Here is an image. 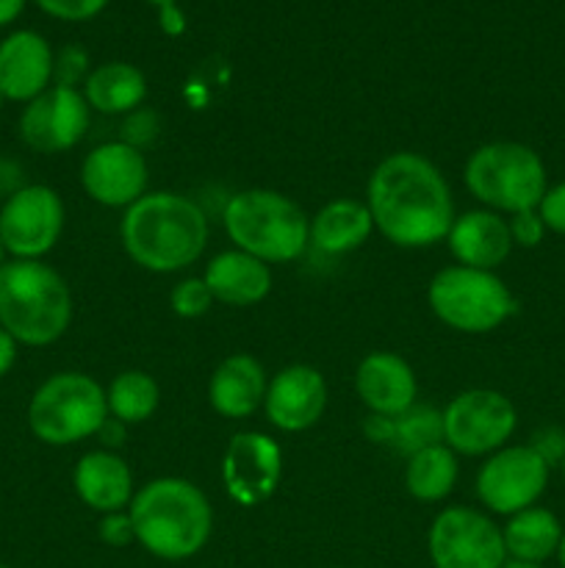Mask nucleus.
<instances>
[{"instance_id":"f257e3e1","label":"nucleus","mask_w":565,"mask_h":568,"mask_svg":"<svg viewBox=\"0 0 565 568\" xmlns=\"http://www.w3.org/2000/svg\"><path fill=\"white\" fill-rule=\"evenodd\" d=\"M374 231L404 250L432 247L449 236L454 197L443 172L427 155L399 150L386 155L366 186Z\"/></svg>"},{"instance_id":"f03ea898","label":"nucleus","mask_w":565,"mask_h":568,"mask_svg":"<svg viewBox=\"0 0 565 568\" xmlns=\"http://www.w3.org/2000/svg\"><path fill=\"white\" fill-rule=\"evenodd\" d=\"M120 239L133 264L170 275L192 266L205 253L208 216L192 197L147 192L122 214Z\"/></svg>"},{"instance_id":"7ed1b4c3","label":"nucleus","mask_w":565,"mask_h":568,"mask_svg":"<svg viewBox=\"0 0 565 568\" xmlns=\"http://www.w3.org/2000/svg\"><path fill=\"white\" fill-rule=\"evenodd\" d=\"M136 544L161 560H188L208 544L214 508L194 483L183 477H155L133 494L127 505Z\"/></svg>"},{"instance_id":"20e7f679","label":"nucleus","mask_w":565,"mask_h":568,"mask_svg":"<svg viewBox=\"0 0 565 568\" xmlns=\"http://www.w3.org/2000/svg\"><path fill=\"white\" fill-rule=\"evenodd\" d=\"M72 322V294L44 261L9 258L0 266V327L22 347H50Z\"/></svg>"},{"instance_id":"39448f33","label":"nucleus","mask_w":565,"mask_h":568,"mask_svg":"<svg viewBox=\"0 0 565 568\" xmlns=\"http://www.w3.org/2000/svg\"><path fill=\"white\" fill-rule=\"evenodd\" d=\"M227 239L264 264H291L310 244V216L275 189H244L222 214Z\"/></svg>"},{"instance_id":"423d86ee","label":"nucleus","mask_w":565,"mask_h":568,"mask_svg":"<svg viewBox=\"0 0 565 568\" xmlns=\"http://www.w3.org/2000/svg\"><path fill=\"white\" fill-rule=\"evenodd\" d=\"M465 189L482 209L513 216L537 209L548 189V170L541 153L524 142H487L469 155Z\"/></svg>"},{"instance_id":"0eeeda50","label":"nucleus","mask_w":565,"mask_h":568,"mask_svg":"<svg viewBox=\"0 0 565 568\" xmlns=\"http://www.w3.org/2000/svg\"><path fill=\"white\" fill-rule=\"evenodd\" d=\"M109 419L105 388L83 372H55L28 403V427L48 447H72L97 436Z\"/></svg>"},{"instance_id":"6e6552de","label":"nucleus","mask_w":565,"mask_h":568,"mask_svg":"<svg viewBox=\"0 0 565 568\" xmlns=\"http://www.w3.org/2000/svg\"><path fill=\"white\" fill-rule=\"evenodd\" d=\"M430 311L446 327L482 336L502 327L515 314V297L496 272L471 266H443L427 286Z\"/></svg>"},{"instance_id":"1a4fd4ad","label":"nucleus","mask_w":565,"mask_h":568,"mask_svg":"<svg viewBox=\"0 0 565 568\" xmlns=\"http://www.w3.org/2000/svg\"><path fill=\"white\" fill-rule=\"evenodd\" d=\"M443 416V444L454 455L487 458L507 447L518 427V410L507 394L496 388H469L449 399Z\"/></svg>"},{"instance_id":"9d476101","label":"nucleus","mask_w":565,"mask_h":568,"mask_svg":"<svg viewBox=\"0 0 565 568\" xmlns=\"http://www.w3.org/2000/svg\"><path fill=\"white\" fill-rule=\"evenodd\" d=\"M435 568H502L507 560L502 527L469 505L443 508L427 532Z\"/></svg>"},{"instance_id":"9b49d317","label":"nucleus","mask_w":565,"mask_h":568,"mask_svg":"<svg viewBox=\"0 0 565 568\" xmlns=\"http://www.w3.org/2000/svg\"><path fill=\"white\" fill-rule=\"evenodd\" d=\"M546 460L530 444H507L487 455L476 471V499L496 516H515L541 503L548 488Z\"/></svg>"},{"instance_id":"f8f14e48","label":"nucleus","mask_w":565,"mask_h":568,"mask_svg":"<svg viewBox=\"0 0 565 568\" xmlns=\"http://www.w3.org/2000/svg\"><path fill=\"white\" fill-rule=\"evenodd\" d=\"M64 200L44 183H31L0 205V242L17 261H42L64 233Z\"/></svg>"},{"instance_id":"ddd939ff","label":"nucleus","mask_w":565,"mask_h":568,"mask_svg":"<svg viewBox=\"0 0 565 568\" xmlns=\"http://www.w3.org/2000/svg\"><path fill=\"white\" fill-rule=\"evenodd\" d=\"M282 480V449L271 436L244 430L227 442L222 455V486L242 508H255L275 497Z\"/></svg>"},{"instance_id":"4468645a","label":"nucleus","mask_w":565,"mask_h":568,"mask_svg":"<svg viewBox=\"0 0 565 568\" xmlns=\"http://www.w3.org/2000/svg\"><path fill=\"white\" fill-rule=\"evenodd\" d=\"M89 103L83 92L66 87H50L20 114V139L33 153H66L83 139L89 128Z\"/></svg>"},{"instance_id":"2eb2a0df","label":"nucleus","mask_w":565,"mask_h":568,"mask_svg":"<svg viewBox=\"0 0 565 568\" xmlns=\"http://www.w3.org/2000/svg\"><path fill=\"white\" fill-rule=\"evenodd\" d=\"M150 166L138 148L127 142L97 144L81 164V186L105 209H131L147 194Z\"/></svg>"},{"instance_id":"dca6fc26","label":"nucleus","mask_w":565,"mask_h":568,"mask_svg":"<svg viewBox=\"0 0 565 568\" xmlns=\"http://www.w3.org/2000/svg\"><path fill=\"white\" fill-rule=\"evenodd\" d=\"M330 403V388L316 366L291 364L266 386L264 414L282 433H305L319 425Z\"/></svg>"},{"instance_id":"f3484780","label":"nucleus","mask_w":565,"mask_h":568,"mask_svg":"<svg viewBox=\"0 0 565 568\" xmlns=\"http://www.w3.org/2000/svg\"><path fill=\"white\" fill-rule=\"evenodd\" d=\"M53 50L37 31H14L0 42V98L31 103L53 87Z\"/></svg>"},{"instance_id":"a211bd4d","label":"nucleus","mask_w":565,"mask_h":568,"mask_svg":"<svg viewBox=\"0 0 565 568\" xmlns=\"http://www.w3.org/2000/svg\"><path fill=\"white\" fill-rule=\"evenodd\" d=\"M355 392L369 414L399 416L415 405L419 381L413 366L402 355L377 349L366 355L355 369Z\"/></svg>"},{"instance_id":"6ab92c4d","label":"nucleus","mask_w":565,"mask_h":568,"mask_svg":"<svg viewBox=\"0 0 565 568\" xmlns=\"http://www.w3.org/2000/svg\"><path fill=\"white\" fill-rule=\"evenodd\" d=\"M446 244L449 253L460 266L485 272H496L515 247L513 236H510L507 216L487 209H474L454 216Z\"/></svg>"},{"instance_id":"aec40b11","label":"nucleus","mask_w":565,"mask_h":568,"mask_svg":"<svg viewBox=\"0 0 565 568\" xmlns=\"http://www.w3.org/2000/svg\"><path fill=\"white\" fill-rule=\"evenodd\" d=\"M266 386L264 364L249 353H233L210 375L208 403L225 419H249L264 408Z\"/></svg>"},{"instance_id":"412c9836","label":"nucleus","mask_w":565,"mask_h":568,"mask_svg":"<svg viewBox=\"0 0 565 568\" xmlns=\"http://www.w3.org/2000/svg\"><path fill=\"white\" fill-rule=\"evenodd\" d=\"M72 488L78 499L100 516L125 510L136 494L131 466L109 449H94L78 458L72 469Z\"/></svg>"},{"instance_id":"4be33fe9","label":"nucleus","mask_w":565,"mask_h":568,"mask_svg":"<svg viewBox=\"0 0 565 568\" xmlns=\"http://www.w3.org/2000/svg\"><path fill=\"white\" fill-rule=\"evenodd\" d=\"M203 281L214 294V303L230 305V308H253L264 303L271 292L269 264L242 250H225L214 255L205 266Z\"/></svg>"},{"instance_id":"5701e85b","label":"nucleus","mask_w":565,"mask_h":568,"mask_svg":"<svg viewBox=\"0 0 565 568\" xmlns=\"http://www.w3.org/2000/svg\"><path fill=\"white\" fill-rule=\"evenodd\" d=\"M374 233L369 205L352 197H336L310 216V244L327 255H347L363 247Z\"/></svg>"},{"instance_id":"b1692460","label":"nucleus","mask_w":565,"mask_h":568,"mask_svg":"<svg viewBox=\"0 0 565 568\" xmlns=\"http://www.w3.org/2000/svg\"><path fill=\"white\" fill-rule=\"evenodd\" d=\"M363 433L369 442L386 444V447H397L399 453L415 455L419 449L432 447V444H443V416L441 410L430 408V405H419L408 408L399 416H374L369 414Z\"/></svg>"},{"instance_id":"393cba45","label":"nucleus","mask_w":565,"mask_h":568,"mask_svg":"<svg viewBox=\"0 0 565 568\" xmlns=\"http://www.w3.org/2000/svg\"><path fill=\"white\" fill-rule=\"evenodd\" d=\"M83 98L100 114H131L147 98V78L127 61H105L83 81Z\"/></svg>"},{"instance_id":"a878e982","label":"nucleus","mask_w":565,"mask_h":568,"mask_svg":"<svg viewBox=\"0 0 565 568\" xmlns=\"http://www.w3.org/2000/svg\"><path fill=\"white\" fill-rule=\"evenodd\" d=\"M563 532L565 527L559 516L541 505H532V508L510 516L507 525L502 527L507 558L526 560V564H546L548 558H554L559 541H563Z\"/></svg>"},{"instance_id":"bb28decb","label":"nucleus","mask_w":565,"mask_h":568,"mask_svg":"<svg viewBox=\"0 0 565 568\" xmlns=\"http://www.w3.org/2000/svg\"><path fill=\"white\" fill-rule=\"evenodd\" d=\"M458 455L446 444H432L410 455L404 466V488L419 503H441L458 486Z\"/></svg>"},{"instance_id":"cd10ccee","label":"nucleus","mask_w":565,"mask_h":568,"mask_svg":"<svg viewBox=\"0 0 565 568\" xmlns=\"http://www.w3.org/2000/svg\"><path fill=\"white\" fill-rule=\"evenodd\" d=\"M109 399V416L120 419L122 425H142L158 410L161 388L153 375L142 369H125L105 388Z\"/></svg>"},{"instance_id":"c85d7f7f","label":"nucleus","mask_w":565,"mask_h":568,"mask_svg":"<svg viewBox=\"0 0 565 568\" xmlns=\"http://www.w3.org/2000/svg\"><path fill=\"white\" fill-rule=\"evenodd\" d=\"M170 305L181 320H199L214 305V294L205 286L203 277H186L170 294Z\"/></svg>"},{"instance_id":"c756f323","label":"nucleus","mask_w":565,"mask_h":568,"mask_svg":"<svg viewBox=\"0 0 565 568\" xmlns=\"http://www.w3.org/2000/svg\"><path fill=\"white\" fill-rule=\"evenodd\" d=\"M89 78V55L86 50L70 44L53 59V81L55 87L78 89V83Z\"/></svg>"},{"instance_id":"7c9ffc66","label":"nucleus","mask_w":565,"mask_h":568,"mask_svg":"<svg viewBox=\"0 0 565 568\" xmlns=\"http://www.w3.org/2000/svg\"><path fill=\"white\" fill-rule=\"evenodd\" d=\"M44 14L64 22H86L109 6V0H37Z\"/></svg>"},{"instance_id":"2f4dec72","label":"nucleus","mask_w":565,"mask_h":568,"mask_svg":"<svg viewBox=\"0 0 565 568\" xmlns=\"http://www.w3.org/2000/svg\"><path fill=\"white\" fill-rule=\"evenodd\" d=\"M507 225H510V236H513L515 247H524V250L541 247L543 239H546L548 233L546 225H543L541 214H537V209L518 211V214L507 216Z\"/></svg>"},{"instance_id":"473e14b6","label":"nucleus","mask_w":565,"mask_h":568,"mask_svg":"<svg viewBox=\"0 0 565 568\" xmlns=\"http://www.w3.org/2000/svg\"><path fill=\"white\" fill-rule=\"evenodd\" d=\"M537 214H541L548 233L565 236V181L548 183L546 194L537 203Z\"/></svg>"},{"instance_id":"72a5a7b5","label":"nucleus","mask_w":565,"mask_h":568,"mask_svg":"<svg viewBox=\"0 0 565 568\" xmlns=\"http://www.w3.org/2000/svg\"><path fill=\"white\" fill-rule=\"evenodd\" d=\"M100 541L109 544V547H127V544L136 541V532H133V521L127 516V510H116V514H105L97 525Z\"/></svg>"},{"instance_id":"f704fd0d","label":"nucleus","mask_w":565,"mask_h":568,"mask_svg":"<svg viewBox=\"0 0 565 568\" xmlns=\"http://www.w3.org/2000/svg\"><path fill=\"white\" fill-rule=\"evenodd\" d=\"M155 133H158V116L153 111H131L125 125H122V142L142 150L144 144L153 142Z\"/></svg>"},{"instance_id":"c9c22d12","label":"nucleus","mask_w":565,"mask_h":568,"mask_svg":"<svg viewBox=\"0 0 565 568\" xmlns=\"http://www.w3.org/2000/svg\"><path fill=\"white\" fill-rule=\"evenodd\" d=\"M530 447L535 449V453L541 455L543 460H546L548 469H554V466H563V460H565V430H559V427H541V430L532 436Z\"/></svg>"},{"instance_id":"e433bc0d","label":"nucleus","mask_w":565,"mask_h":568,"mask_svg":"<svg viewBox=\"0 0 565 568\" xmlns=\"http://www.w3.org/2000/svg\"><path fill=\"white\" fill-rule=\"evenodd\" d=\"M125 436H127V425H122L120 419H114V416H109V419L103 422V427L97 430V438L105 444V449H116L125 444Z\"/></svg>"},{"instance_id":"4c0bfd02","label":"nucleus","mask_w":565,"mask_h":568,"mask_svg":"<svg viewBox=\"0 0 565 568\" xmlns=\"http://www.w3.org/2000/svg\"><path fill=\"white\" fill-rule=\"evenodd\" d=\"M17 353H20V344L14 342V336H11L9 331L0 327V377H6L14 369Z\"/></svg>"},{"instance_id":"58836bf2","label":"nucleus","mask_w":565,"mask_h":568,"mask_svg":"<svg viewBox=\"0 0 565 568\" xmlns=\"http://www.w3.org/2000/svg\"><path fill=\"white\" fill-rule=\"evenodd\" d=\"M161 9V26H164L166 33H181L186 28V20H183L181 9L175 3H164Z\"/></svg>"},{"instance_id":"ea45409f","label":"nucleus","mask_w":565,"mask_h":568,"mask_svg":"<svg viewBox=\"0 0 565 568\" xmlns=\"http://www.w3.org/2000/svg\"><path fill=\"white\" fill-rule=\"evenodd\" d=\"M25 9V0H0V28L11 26Z\"/></svg>"},{"instance_id":"a19ab883","label":"nucleus","mask_w":565,"mask_h":568,"mask_svg":"<svg viewBox=\"0 0 565 568\" xmlns=\"http://www.w3.org/2000/svg\"><path fill=\"white\" fill-rule=\"evenodd\" d=\"M502 568H546V566H543V564H526V560H513V558H507V560H504Z\"/></svg>"},{"instance_id":"79ce46f5","label":"nucleus","mask_w":565,"mask_h":568,"mask_svg":"<svg viewBox=\"0 0 565 568\" xmlns=\"http://www.w3.org/2000/svg\"><path fill=\"white\" fill-rule=\"evenodd\" d=\"M554 558H557L559 568H565V532H563V541H559V549H557V555H554Z\"/></svg>"},{"instance_id":"37998d69","label":"nucleus","mask_w":565,"mask_h":568,"mask_svg":"<svg viewBox=\"0 0 565 568\" xmlns=\"http://www.w3.org/2000/svg\"><path fill=\"white\" fill-rule=\"evenodd\" d=\"M6 264V247H3V242H0V266Z\"/></svg>"},{"instance_id":"c03bdc74","label":"nucleus","mask_w":565,"mask_h":568,"mask_svg":"<svg viewBox=\"0 0 565 568\" xmlns=\"http://www.w3.org/2000/svg\"><path fill=\"white\" fill-rule=\"evenodd\" d=\"M150 3H155V6H164V3H175V0H150Z\"/></svg>"},{"instance_id":"a18cd8bd","label":"nucleus","mask_w":565,"mask_h":568,"mask_svg":"<svg viewBox=\"0 0 565 568\" xmlns=\"http://www.w3.org/2000/svg\"><path fill=\"white\" fill-rule=\"evenodd\" d=\"M559 469H563V480H565V460H563V466H559Z\"/></svg>"},{"instance_id":"49530a36","label":"nucleus","mask_w":565,"mask_h":568,"mask_svg":"<svg viewBox=\"0 0 565 568\" xmlns=\"http://www.w3.org/2000/svg\"><path fill=\"white\" fill-rule=\"evenodd\" d=\"M0 568H14V566H6V564H0Z\"/></svg>"},{"instance_id":"de8ad7c7","label":"nucleus","mask_w":565,"mask_h":568,"mask_svg":"<svg viewBox=\"0 0 565 568\" xmlns=\"http://www.w3.org/2000/svg\"><path fill=\"white\" fill-rule=\"evenodd\" d=\"M0 103H3V98H0Z\"/></svg>"}]
</instances>
